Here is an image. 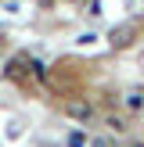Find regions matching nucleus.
Returning <instances> with one entry per match:
<instances>
[{"label":"nucleus","instance_id":"obj_1","mask_svg":"<svg viewBox=\"0 0 144 147\" xmlns=\"http://www.w3.org/2000/svg\"><path fill=\"white\" fill-rule=\"evenodd\" d=\"M65 115H72V119H94V108L86 100H69L65 104Z\"/></svg>","mask_w":144,"mask_h":147},{"label":"nucleus","instance_id":"obj_2","mask_svg":"<svg viewBox=\"0 0 144 147\" xmlns=\"http://www.w3.org/2000/svg\"><path fill=\"white\" fill-rule=\"evenodd\" d=\"M112 43H115V47H130V43H133V29H115V32H112Z\"/></svg>","mask_w":144,"mask_h":147},{"label":"nucleus","instance_id":"obj_3","mask_svg":"<svg viewBox=\"0 0 144 147\" xmlns=\"http://www.w3.org/2000/svg\"><path fill=\"white\" fill-rule=\"evenodd\" d=\"M126 104H130V108H141V104H144V97H141V93H130Z\"/></svg>","mask_w":144,"mask_h":147},{"label":"nucleus","instance_id":"obj_4","mask_svg":"<svg viewBox=\"0 0 144 147\" xmlns=\"http://www.w3.org/2000/svg\"><path fill=\"white\" fill-rule=\"evenodd\" d=\"M108 122H112V129H126V119H119V115H112Z\"/></svg>","mask_w":144,"mask_h":147},{"label":"nucleus","instance_id":"obj_5","mask_svg":"<svg viewBox=\"0 0 144 147\" xmlns=\"http://www.w3.org/2000/svg\"><path fill=\"white\" fill-rule=\"evenodd\" d=\"M130 147H144V144H130Z\"/></svg>","mask_w":144,"mask_h":147}]
</instances>
